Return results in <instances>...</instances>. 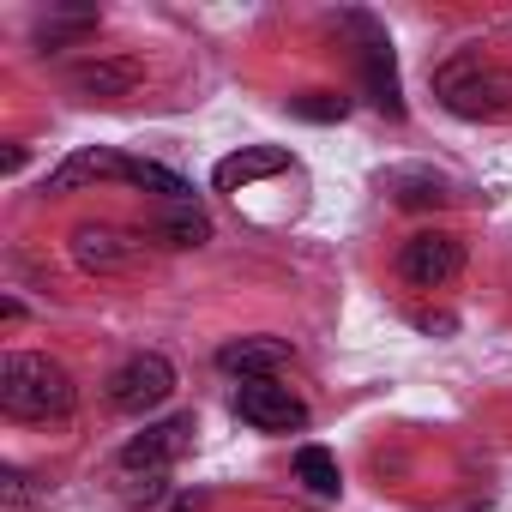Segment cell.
Here are the masks:
<instances>
[{
  "label": "cell",
  "mask_w": 512,
  "mask_h": 512,
  "mask_svg": "<svg viewBox=\"0 0 512 512\" xmlns=\"http://www.w3.org/2000/svg\"><path fill=\"white\" fill-rule=\"evenodd\" d=\"M73 404H79V386L55 356H43V350H7L0 356V410L7 416L61 422V416H73Z\"/></svg>",
  "instance_id": "cell-1"
},
{
  "label": "cell",
  "mask_w": 512,
  "mask_h": 512,
  "mask_svg": "<svg viewBox=\"0 0 512 512\" xmlns=\"http://www.w3.org/2000/svg\"><path fill=\"white\" fill-rule=\"evenodd\" d=\"M434 91L440 103L458 115V121H494V115H512V73L488 67L482 55H458L434 73Z\"/></svg>",
  "instance_id": "cell-2"
},
{
  "label": "cell",
  "mask_w": 512,
  "mask_h": 512,
  "mask_svg": "<svg viewBox=\"0 0 512 512\" xmlns=\"http://www.w3.org/2000/svg\"><path fill=\"white\" fill-rule=\"evenodd\" d=\"M175 362L163 356V350H139V356H127L115 374H109V404L121 410V416H151V410H163L169 398H175Z\"/></svg>",
  "instance_id": "cell-3"
},
{
  "label": "cell",
  "mask_w": 512,
  "mask_h": 512,
  "mask_svg": "<svg viewBox=\"0 0 512 512\" xmlns=\"http://www.w3.org/2000/svg\"><path fill=\"white\" fill-rule=\"evenodd\" d=\"M145 85V61L139 55H85L67 67V91L79 103H127Z\"/></svg>",
  "instance_id": "cell-4"
},
{
  "label": "cell",
  "mask_w": 512,
  "mask_h": 512,
  "mask_svg": "<svg viewBox=\"0 0 512 512\" xmlns=\"http://www.w3.org/2000/svg\"><path fill=\"white\" fill-rule=\"evenodd\" d=\"M458 272H464V241L446 235V229H422V235H410V241L398 247V278H404L410 290H440V284H452Z\"/></svg>",
  "instance_id": "cell-5"
},
{
  "label": "cell",
  "mask_w": 512,
  "mask_h": 512,
  "mask_svg": "<svg viewBox=\"0 0 512 512\" xmlns=\"http://www.w3.org/2000/svg\"><path fill=\"white\" fill-rule=\"evenodd\" d=\"M229 404H235V416L247 428H260V434H296V428H308V404L284 380H241Z\"/></svg>",
  "instance_id": "cell-6"
},
{
  "label": "cell",
  "mask_w": 512,
  "mask_h": 512,
  "mask_svg": "<svg viewBox=\"0 0 512 512\" xmlns=\"http://www.w3.org/2000/svg\"><path fill=\"white\" fill-rule=\"evenodd\" d=\"M187 440H193V410L163 416V422H145V434H133V440L121 446V476H133V482L163 476V470L187 452Z\"/></svg>",
  "instance_id": "cell-7"
},
{
  "label": "cell",
  "mask_w": 512,
  "mask_h": 512,
  "mask_svg": "<svg viewBox=\"0 0 512 512\" xmlns=\"http://www.w3.org/2000/svg\"><path fill=\"white\" fill-rule=\"evenodd\" d=\"M73 260H79V272H91V278H115V272H127L133 260H139V241L121 229V223H79L73 229Z\"/></svg>",
  "instance_id": "cell-8"
},
{
  "label": "cell",
  "mask_w": 512,
  "mask_h": 512,
  "mask_svg": "<svg viewBox=\"0 0 512 512\" xmlns=\"http://www.w3.org/2000/svg\"><path fill=\"white\" fill-rule=\"evenodd\" d=\"M91 181H127V157L109 151V145H85V151L61 157V163L43 175V193H49V199H67V193H79V187H91Z\"/></svg>",
  "instance_id": "cell-9"
},
{
  "label": "cell",
  "mask_w": 512,
  "mask_h": 512,
  "mask_svg": "<svg viewBox=\"0 0 512 512\" xmlns=\"http://www.w3.org/2000/svg\"><path fill=\"white\" fill-rule=\"evenodd\" d=\"M284 169H290V151H284V145H241V151H229V157L211 169V187H217V193H241V187L272 181V175H284Z\"/></svg>",
  "instance_id": "cell-10"
},
{
  "label": "cell",
  "mask_w": 512,
  "mask_h": 512,
  "mask_svg": "<svg viewBox=\"0 0 512 512\" xmlns=\"http://www.w3.org/2000/svg\"><path fill=\"white\" fill-rule=\"evenodd\" d=\"M362 85H368V103L392 121H404V91H398V61H392V43L374 31L368 19V43H362Z\"/></svg>",
  "instance_id": "cell-11"
},
{
  "label": "cell",
  "mask_w": 512,
  "mask_h": 512,
  "mask_svg": "<svg viewBox=\"0 0 512 512\" xmlns=\"http://www.w3.org/2000/svg\"><path fill=\"white\" fill-rule=\"evenodd\" d=\"M217 368L241 374V380H278V368H290V344L284 338H235L217 350Z\"/></svg>",
  "instance_id": "cell-12"
},
{
  "label": "cell",
  "mask_w": 512,
  "mask_h": 512,
  "mask_svg": "<svg viewBox=\"0 0 512 512\" xmlns=\"http://www.w3.org/2000/svg\"><path fill=\"white\" fill-rule=\"evenodd\" d=\"M127 187H139V193H151L163 205H193V181H181L175 169H163L151 157H127Z\"/></svg>",
  "instance_id": "cell-13"
},
{
  "label": "cell",
  "mask_w": 512,
  "mask_h": 512,
  "mask_svg": "<svg viewBox=\"0 0 512 512\" xmlns=\"http://www.w3.org/2000/svg\"><path fill=\"white\" fill-rule=\"evenodd\" d=\"M386 193L410 211H428V205H452V187L434 175V169H392L386 175Z\"/></svg>",
  "instance_id": "cell-14"
},
{
  "label": "cell",
  "mask_w": 512,
  "mask_h": 512,
  "mask_svg": "<svg viewBox=\"0 0 512 512\" xmlns=\"http://www.w3.org/2000/svg\"><path fill=\"white\" fill-rule=\"evenodd\" d=\"M157 241H163V247H205V241H211L205 205H199V199H193V205H163V211H157Z\"/></svg>",
  "instance_id": "cell-15"
},
{
  "label": "cell",
  "mask_w": 512,
  "mask_h": 512,
  "mask_svg": "<svg viewBox=\"0 0 512 512\" xmlns=\"http://www.w3.org/2000/svg\"><path fill=\"white\" fill-rule=\"evenodd\" d=\"M296 482H308V494H320V500L344 494V470H338V458L326 446H302L296 452Z\"/></svg>",
  "instance_id": "cell-16"
},
{
  "label": "cell",
  "mask_w": 512,
  "mask_h": 512,
  "mask_svg": "<svg viewBox=\"0 0 512 512\" xmlns=\"http://www.w3.org/2000/svg\"><path fill=\"white\" fill-rule=\"evenodd\" d=\"M296 115H302V121H344V115H350V97H338V91H308V97H296Z\"/></svg>",
  "instance_id": "cell-17"
},
{
  "label": "cell",
  "mask_w": 512,
  "mask_h": 512,
  "mask_svg": "<svg viewBox=\"0 0 512 512\" xmlns=\"http://www.w3.org/2000/svg\"><path fill=\"white\" fill-rule=\"evenodd\" d=\"M0 482H7V506H31V500H37V488H31V476H25V470H7Z\"/></svg>",
  "instance_id": "cell-18"
},
{
  "label": "cell",
  "mask_w": 512,
  "mask_h": 512,
  "mask_svg": "<svg viewBox=\"0 0 512 512\" xmlns=\"http://www.w3.org/2000/svg\"><path fill=\"white\" fill-rule=\"evenodd\" d=\"M0 169H7V175H19V169H25V145H7V157H0Z\"/></svg>",
  "instance_id": "cell-19"
},
{
  "label": "cell",
  "mask_w": 512,
  "mask_h": 512,
  "mask_svg": "<svg viewBox=\"0 0 512 512\" xmlns=\"http://www.w3.org/2000/svg\"><path fill=\"white\" fill-rule=\"evenodd\" d=\"M0 320H7V326H19V320H25V302H13V296H7V302H0Z\"/></svg>",
  "instance_id": "cell-20"
},
{
  "label": "cell",
  "mask_w": 512,
  "mask_h": 512,
  "mask_svg": "<svg viewBox=\"0 0 512 512\" xmlns=\"http://www.w3.org/2000/svg\"><path fill=\"white\" fill-rule=\"evenodd\" d=\"M169 512H199V494H181V500H175Z\"/></svg>",
  "instance_id": "cell-21"
}]
</instances>
